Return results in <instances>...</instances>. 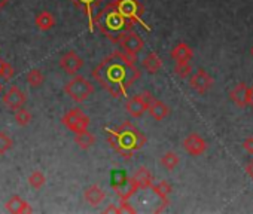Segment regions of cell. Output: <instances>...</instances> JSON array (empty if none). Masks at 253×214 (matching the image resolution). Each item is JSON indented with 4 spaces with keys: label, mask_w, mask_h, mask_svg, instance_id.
Returning <instances> with one entry per match:
<instances>
[{
    "label": "cell",
    "mask_w": 253,
    "mask_h": 214,
    "mask_svg": "<svg viewBox=\"0 0 253 214\" xmlns=\"http://www.w3.org/2000/svg\"><path fill=\"white\" fill-rule=\"evenodd\" d=\"M94 80L101 85L113 98L126 97L128 88L140 79L142 73L136 67V60L124 51H115L103 58L91 71Z\"/></svg>",
    "instance_id": "6da1fadb"
},
{
    "label": "cell",
    "mask_w": 253,
    "mask_h": 214,
    "mask_svg": "<svg viewBox=\"0 0 253 214\" xmlns=\"http://www.w3.org/2000/svg\"><path fill=\"white\" fill-rule=\"evenodd\" d=\"M104 131L109 146L124 159H130L133 153L140 150L148 142L146 136L131 122H124L113 130L104 128Z\"/></svg>",
    "instance_id": "7a4b0ae2"
},
{
    "label": "cell",
    "mask_w": 253,
    "mask_h": 214,
    "mask_svg": "<svg viewBox=\"0 0 253 214\" xmlns=\"http://www.w3.org/2000/svg\"><path fill=\"white\" fill-rule=\"evenodd\" d=\"M94 26H97L103 36H106L110 42L119 43L122 36L126 32H130L134 24L122 17V14L116 9L115 3L110 2L94 15Z\"/></svg>",
    "instance_id": "3957f363"
},
{
    "label": "cell",
    "mask_w": 253,
    "mask_h": 214,
    "mask_svg": "<svg viewBox=\"0 0 253 214\" xmlns=\"http://www.w3.org/2000/svg\"><path fill=\"white\" fill-rule=\"evenodd\" d=\"M116 9L122 14L128 21L133 24L139 23L142 27H145L148 32H151V27L145 23L143 14H145V6L139 2V0H113Z\"/></svg>",
    "instance_id": "277c9868"
},
{
    "label": "cell",
    "mask_w": 253,
    "mask_h": 214,
    "mask_svg": "<svg viewBox=\"0 0 253 214\" xmlns=\"http://www.w3.org/2000/svg\"><path fill=\"white\" fill-rule=\"evenodd\" d=\"M64 92L75 103H84L92 95L94 85L84 76H73V79H70L64 85Z\"/></svg>",
    "instance_id": "5b68a950"
},
{
    "label": "cell",
    "mask_w": 253,
    "mask_h": 214,
    "mask_svg": "<svg viewBox=\"0 0 253 214\" xmlns=\"http://www.w3.org/2000/svg\"><path fill=\"white\" fill-rule=\"evenodd\" d=\"M112 187L119 199H130L139 190L137 183L133 177H128L124 171L112 173Z\"/></svg>",
    "instance_id": "8992f818"
},
{
    "label": "cell",
    "mask_w": 253,
    "mask_h": 214,
    "mask_svg": "<svg viewBox=\"0 0 253 214\" xmlns=\"http://www.w3.org/2000/svg\"><path fill=\"white\" fill-rule=\"evenodd\" d=\"M155 97L149 92V91H145L142 94H137L131 98L126 100L125 103V110L130 116L133 118H140L145 115V112H148V107L151 104V101L154 100Z\"/></svg>",
    "instance_id": "52a82bcc"
},
{
    "label": "cell",
    "mask_w": 253,
    "mask_h": 214,
    "mask_svg": "<svg viewBox=\"0 0 253 214\" xmlns=\"http://www.w3.org/2000/svg\"><path fill=\"white\" fill-rule=\"evenodd\" d=\"M61 124L72 133L78 134L81 131L88 130L91 119L88 115H85L81 109H72L69 110L63 118H61Z\"/></svg>",
    "instance_id": "ba28073f"
},
{
    "label": "cell",
    "mask_w": 253,
    "mask_h": 214,
    "mask_svg": "<svg viewBox=\"0 0 253 214\" xmlns=\"http://www.w3.org/2000/svg\"><path fill=\"white\" fill-rule=\"evenodd\" d=\"M119 45H121V48H122V51L126 54V55H130L133 60H136L137 61V55L143 51V48H145V42H143V39L140 37V35L139 33H136L133 29L130 30V32H126L124 36H122V39L119 40Z\"/></svg>",
    "instance_id": "9c48e42d"
},
{
    "label": "cell",
    "mask_w": 253,
    "mask_h": 214,
    "mask_svg": "<svg viewBox=\"0 0 253 214\" xmlns=\"http://www.w3.org/2000/svg\"><path fill=\"white\" fill-rule=\"evenodd\" d=\"M189 86H191V89H194L198 94H206L213 86V77L204 69H198L195 73L191 74Z\"/></svg>",
    "instance_id": "30bf717a"
},
{
    "label": "cell",
    "mask_w": 253,
    "mask_h": 214,
    "mask_svg": "<svg viewBox=\"0 0 253 214\" xmlns=\"http://www.w3.org/2000/svg\"><path fill=\"white\" fill-rule=\"evenodd\" d=\"M27 103V94L24 91H21L18 86H11L6 94L3 95V104L8 107V109H11L12 112L18 110L20 107L26 106Z\"/></svg>",
    "instance_id": "8fae6325"
},
{
    "label": "cell",
    "mask_w": 253,
    "mask_h": 214,
    "mask_svg": "<svg viewBox=\"0 0 253 214\" xmlns=\"http://www.w3.org/2000/svg\"><path fill=\"white\" fill-rule=\"evenodd\" d=\"M207 147H209L207 142L197 133H191L183 140V149L191 156H201L207 150Z\"/></svg>",
    "instance_id": "7c38bea8"
},
{
    "label": "cell",
    "mask_w": 253,
    "mask_h": 214,
    "mask_svg": "<svg viewBox=\"0 0 253 214\" xmlns=\"http://www.w3.org/2000/svg\"><path fill=\"white\" fill-rule=\"evenodd\" d=\"M60 67L70 76H75L84 66V60L79 57L78 52L75 51H69L66 52L61 58H60Z\"/></svg>",
    "instance_id": "4fadbf2b"
},
{
    "label": "cell",
    "mask_w": 253,
    "mask_h": 214,
    "mask_svg": "<svg viewBox=\"0 0 253 214\" xmlns=\"http://www.w3.org/2000/svg\"><path fill=\"white\" fill-rule=\"evenodd\" d=\"M151 189H152L154 193L161 199V207L155 208L154 211H155V213H161V211H163L166 207H169V204H170V193L173 192V187H171V184H170L169 181L161 180V181H158V183H154V184L151 186Z\"/></svg>",
    "instance_id": "5bb4252c"
},
{
    "label": "cell",
    "mask_w": 253,
    "mask_h": 214,
    "mask_svg": "<svg viewBox=\"0 0 253 214\" xmlns=\"http://www.w3.org/2000/svg\"><path fill=\"white\" fill-rule=\"evenodd\" d=\"M70 2L79 11H82L84 15H86V18H88V29H89V32H92L94 30V14H92V11L97 6L101 5L103 0H70Z\"/></svg>",
    "instance_id": "9a60e30c"
},
{
    "label": "cell",
    "mask_w": 253,
    "mask_h": 214,
    "mask_svg": "<svg viewBox=\"0 0 253 214\" xmlns=\"http://www.w3.org/2000/svg\"><path fill=\"white\" fill-rule=\"evenodd\" d=\"M249 95H250V91L246 83H237L229 94L231 101L235 106H238L240 109H244L246 106H249Z\"/></svg>",
    "instance_id": "2e32d148"
},
{
    "label": "cell",
    "mask_w": 253,
    "mask_h": 214,
    "mask_svg": "<svg viewBox=\"0 0 253 214\" xmlns=\"http://www.w3.org/2000/svg\"><path fill=\"white\" fill-rule=\"evenodd\" d=\"M6 211L12 213V214H26V213H33V208L30 207V204L23 199L21 196L15 195L12 198H9L5 204Z\"/></svg>",
    "instance_id": "e0dca14e"
},
{
    "label": "cell",
    "mask_w": 253,
    "mask_h": 214,
    "mask_svg": "<svg viewBox=\"0 0 253 214\" xmlns=\"http://www.w3.org/2000/svg\"><path fill=\"white\" fill-rule=\"evenodd\" d=\"M148 112H149V115H151L155 121H164V119L170 115V107H169L164 101L154 98V100L151 101L149 107H148Z\"/></svg>",
    "instance_id": "ac0fdd59"
},
{
    "label": "cell",
    "mask_w": 253,
    "mask_h": 214,
    "mask_svg": "<svg viewBox=\"0 0 253 214\" xmlns=\"http://www.w3.org/2000/svg\"><path fill=\"white\" fill-rule=\"evenodd\" d=\"M170 55H171V58L176 63H189L194 58V51H192V48L188 43L180 42V43H177L171 49V54Z\"/></svg>",
    "instance_id": "d6986e66"
},
{
    "label": "cell",
    "mask_w": 253,
    "mask_h": 214,
    "mask_svg": "<svg viewBox=\"0 0 253 214\" xmlns=\"http://www.w3.org/2000/svg\"><path fill=\"white\" fill-rule=\"evenodd\" d=\"M84 198H85V201H86L89 205L97 207V205H100V204L104 201L106 192H104L100 186L91 184V186H88V187L84 190Z\"/></svg>",
    "instance_id": "ffe728a7"
},
{
    "label": "cell",
    "mask_w": 253,
    "mask_h": 214,
    "mask_svg": "<svg viewBox=\"0 0 253 214\" xmlns=\"http://www.w3.org/2000/svg\"><path fill=\"white\" fill-rule=\"evenodd\" d=\"M55 17L52 15V12L49 11H42L41 14L36 15L35 18V24L41 32H49L51 29H54L55 26Z\"/></svg>",
    "instance_id": "44dd1931"
},
{
    "label": "cell",
    "mask_w": 253,
    "mask_h": 214,
    "mask_svg": "<svg viewBox=\"0 0 253 214\" xmlns=\"http://www.w3.org/2000/svg\"><path fill=\"white\" fill-rule=\"evenodd\" d=\"M133 178H134V181L137 183L139 189H149V187L154 184V176H152V173H151L146 167H140V168L134 173Z\"/></svg>",
    "instance_id": "7402d4cb"
},
{
    "label": "cell",
    "mask_w": 253,
    "mask_h": 214,
    "mask_svg": "<svg viewBox=\"0 0 253 214\" xmlns=\"http://www.w3.org/2000/svg\"><path fill=\"white\" fill-rule=\"evenodd\" d=\"M142 66L148 73L155 74L163 69V60L160 58V55L157 52H151L145 57V60L142 61Z\"/></svg>",
    "instance_id": "603a6c76"
},
{
    "label": "cell",
    "mask_w": 253,
    "mask_h": 214,
    "mask_svg": "<svg viewBox=\"0 0 253 214\" xmlns=\"http://www.w3.org/2000/svg\"><path fill=\"white\" fill-rule=\"evenodd\" d=\"M75 143L78 144L79 149L88 150V149H91V147L94 146L95 137H94L92 133H89L88 130H85V131H81V133L75 134Z\"/></svg>",
    "instance_id": "cb8c5ba5"
},
{
    "label": "cell",
    "mask_w": 253,
    "mask_h": 214,
    "mask_svg": "<svg viewBox=\"0 0 253 214\" xmlns=\"http://www.w3.org/2000/svg\"><path fill=\"white\" fill-rule=\"evenodd\" d=\"M160 162H161V165H163L166 170L171 171V170H174V168L179 165L180 158H179V155H177L176 152H166V153L161 156Z\"/></svg>",
    "instance_id": "d4e9b609"
},
{
    "label": "cell",
    "mask_w": 253,
    "mask_h": 214,
    "mask_svg": "<svg viewBox=\"0 0 253 214\" xmlns=\"http://www.w3.org/2000/svg\"><path fill=\"white\" fill-rule=\"evenodd\" d=\"M26 79H27V83H29L32 88H39V86H42L43 82H45V76H43V73H42L39 69H32V70L27 73Z\"/></svg>",
    "instance_id": "484cf974"
},
{
    "label": "cell",
    "mask_w": 253,
    "mask_h": 214,
    "mask_svg": "<svg viewBox=\"0 0 253 214\" xmlns=\"http://www.w3.org/2000/svg\"><path fill=\"white\" fill-rule=\"evenodd\" d=\"M27 180H29V184H30L33 189H36V190L42 189V187L45 186V183H46L45 174H43L42 171H39V170H35V171L29 176Z\"/></svg>",
    "instance_id": "4316f807"
},
{
    "label": "cell",
    "mask_w": 253,
    "mask_h": 214,
    "mask_svg": "<svg viewBox=\"0 0 253 214\" xmlns=\"http://www.w3.org/2000/svg\"><path fill=\"white\" fill-rule=\"evenodd\" d=\"M32 121H33V115L27 109H24V106L20 107L18 110H15V122L20 127H27V125H30Z\"/></svg>",
    "instance_id": "83f0119b"
},
{
    "label": "cell",
    "mask_w": 253,
    "mask_h": 214,
    "mask_svg": "<svg viewBox=\"0 0 253 214\" xmlns=\"http://www.w3.org/2000/svg\"><path fill=\"white\" fill-rule=\"evenodd\" d=\"M14 146V140L6 131H0V156H3L6 152H9Z\"/></svg>",
    "instance_id": "f1b7e54d"
},
{
    "label": "cell",
    "mask_w": 253,
    "mask_h": 214,
    "mask_svg": "<svg viewBox=\"0 0 253 214\" xmlns=\"http://www.w3.org/2000/svg\"><path fill=\"white\" fill-rule=\"evenodd\" d=\"M14 76H15V69L12 67V64L5 60H0V79L11 80Z\"/></svg>",
    "instance_id": "f546056e"
},
{
    "label": "cell",
    "mask_w": 253,
    "mask_h": 214,
    "mask_svg": "<svg viewBox=\"0 0 253 214\" xmlns=\"http://www.w3.org/2000/svg\"><path fill=\"white\" fill-rule=\"evenodd\" d=\"M174 73H176V76H179V77H182V79H186V77L191 76L192 67H191L189 63H176V66H174Z\"/></svg>",
    "instance_id": "4dcf8cb0"
},
{
    "label": "cell",
    "mask_w": 253,
    "mask_h": 214,
    "mask_svg": "<svg viewBox=\"0 0 253 214\" xmlns=\"http://www.w3.org/2000/svg\"><path fill=\"white\" fill-rule=\"evenodd\" d=\"M119 208H121V213H130V214L137 213V210H136L133 205H130L128 199H121V205H119Z\"/></svg>",
    "instance_id": "1f68e13d"
},
{
    "label": "cell",
    "mask_w": 253,
    "mask_h": 214,
    "mask_svg": "<svg viewBox=\"0 0 253 214\" xmlns=\"http://www.w3.org/2000/svg\"><path fill=\"white\" fill-rule=\"evenodd\" d=\"M243 149H244L247 153L253 155V137H247V139L243 142Z\"/></svg>",
    "instance_id": "d6a6232c"
},
{
    "label": "cell",
    "mask_w": 253,
    "mask_h": 214,
    "mask_svg": "<svg viewBox=\"0 0 253 214\" xmlns=\"http://www.w3.org/2000/svg\"><path fill=\"white\" fill-rule=\"evenodd\" d=\"M103 213H115V214H119L121 213V208L119 207H115V205H109L107 208H104Z\"/></svg>",
    "instance_id": "836d02e7"
},
{
    "label": "cell",
    "mask_w": 253,
    "mask_h": 214,
    "mask_svg": "<svg viewBox=\"0 0 253 214\" xmlns=\"http://www.w3.org/2000/svg\"><path fill=\"white\" fill-rule=\"evenodd\" d=\"M246 171H247V174L253 178V159L246 165Z\"/></svg>",
    "instance_id": "e575fe53"
},
{
    "label": "cell",
    "mask_w": 253,
    "mask_h": 214,
    "mask_svg": "<svg viewBox=\"0 0 253 214\" xmlns=\"http://www.w3.org/2000/svg\"><path fill=\"white\" fill-rule=\"evenodd\" d=\"M249 91H250V95H249V106L253 109V85L249 86Z\"/></svg>",
    "instance_id": "d590c367"
},
{
    "label": "cell",
    "mask_w": 253,
    "mask_h": 214,
    "mask_svg": "<svg viewBox=\"0 0 253 214\" xmlns=\"http://www.w3.org/2000/svg\"><path fill=\"white\" fill-rule=\"evenodd\" d=\"M8 3H9V0H0V11L5 9L8 6Z\"/></svg>",
    "instance_id": "8d00e7d4"
},
{
    "label": "cell",
    "mask_w": 253,
    "mask_h": 214,
    "mask_svg": "<svg viewBox=\"0 0 253 214\" xmlns=\"http://www.w3.org/2000/svg\"><path fill=\"white\" fill-rule=\"evenodd\" d=\"M250 55H252V57H253V46H252V48H250Z\"/></svg>",
    "instance_id": "74e56055"
}]
</instances>
